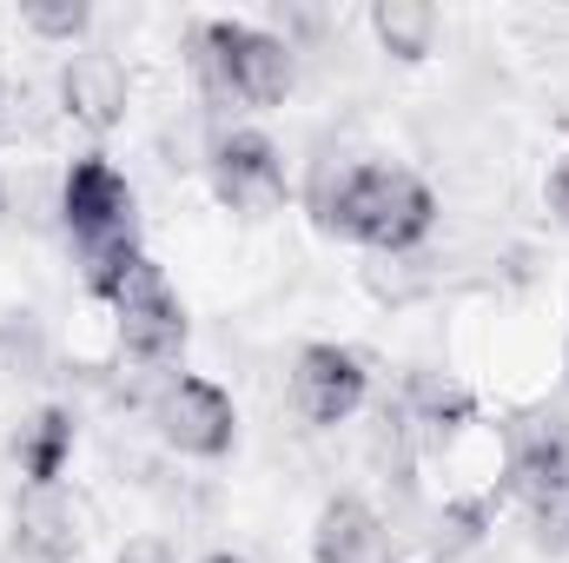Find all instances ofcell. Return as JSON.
Wrapping results in <instances>:
<instances>
[{"instance_id": "cell-5", "label": "cell", "mask_w": 569, "mask_h": 563, "mask_svg": "<svg viewBox=\"0 0 569 563\" xmlns=\"http://www.w3.org/2000/svg\"><path fill=\"white\" fill-rule=\"evenodd\" d=\"M152 431L179 457H226L239 437V412L212 378H166L152 392Z\"/></svg>"}, {"instance_id": "cell-10", "label": "cell", "mask_w": 569, "mask_h": 563, "mask_svg": "<svg viewBox=\"0 0 569 563\" xmlns=\"http://www.w3.org/2000/svg\"><path fill=\"white\" fill-rule=\"evenodd\" d=\"M311 557L318 563H391V531H385V517L365 497H331L318 511Z\"/></svg>"}, {"instance_id": "cell-1", "label": "cell", "mask_w": 569, "mask_h": 563, "mask_svg": "<svg viewBox=\"0 0 569 563\" xmlns=\"http://www.w3.org/2000/svg\"><path fill=\"white\" fill-rule=\"evenodd\" d=\"M318 213L331 233L371 246V253H411L437 226V199L418 172L405 166H345L338 179L318 186Z\"/></svg>"}, {"instance_id": "cell-11", "label": "cell", "mask_w": 569, "mask_h": 563, "mask_svg": "<svg viewBox=\"0 0 569 563\" xmlns=\"http://www.w3.org/2000/svg\"><path fill=\"white\" fill-rule=\"evenodd\" d=\"M67 457H73V412L47 405L20 424L13 437V464H20V484H60L67 477Z\"/></svg>"}, {"instance_id": "cell-13", "label": "cell", "mask_w": 569, "mask_h": 563, "mask_svg": "<svg viewBox=\"0 0 569 563\" xmlns=\"http://www.w3.org/2000/svg\"><path fill=\"white\" fill-rule=\"evenodd\" d=\"M20 20H27V33H40V40H80V33L93 27V7H80V0H27Z\"/></svg>"}, {"instance_id": "cell-18", "label": "cell", "mask_w": 569, "mask_h": 563, "mask_svg": "<svg viewBox=\"0 0 569 563\" xmlns=\"http://www.w3.org/2000/svg\"><path fill=\"white\" fill-rule=\"evenodd\" d=\"M563 544H569V497H563Z\"/></svg>"}, {"instance_id": "cell-20", "label": "cell", "mask_w": 569, "mask_h": 563, "mask_svg": "<svg viewBox=\"0 0 569 563\" xmlns=\"http://www.w3.org/2000/svg\"><path fill=\"white\" fill-rule=\"evenodd\" d=\"M0 213H7V186H0Z\"/></svg>"}, {"instance_id": "cell-4", "label": "cell", "mask_w": 569, "mask_h": 563, "mask_svg": "<svg viewBox=\"0 0 569 563\" xmlns=\"http://www.w3.org/2000/svg\"><path fill=\"white\" fill-rule=\"evenodd\" d=\"M87 285L113 305L120 352H127L133 365H166V358H179V345H186V312H179V298H172L166 273H159L146 253L120 259V266H107V273H93Z\"/></svg>"}, {"instance_id": "cell-8", "label": "cell", "mask_w": 569, "mask_h": 563, "mask_svg": "<svg viewBox=\"0 0 569 563\" xmlns=\"http://www.w3.org/2000/svg\"><path fill=\"white\" fill-rule=\"evenodd\" d=\"M13 551L27 563L80 557V511H73L67 484H20V497H13Z\"/></svg>"}, {"instance_id": "cell-14", "label": "cell", "mask_w": 569, "mask_h": 563, "mask_svg": "<svg viewBox=\"0 0 569 563\" xmlns=\"http://www.w3.org/2000/svg\"><path fill=\"white\" fill-rule=\"evenodd\" d=\"M0 372L40 378V332L27 318H0Z\"/></svg>"}, {"instance_id": "cell-7", "label": "cell", "mask_w": 569, "mask_h": 563, "mask_svg": "<svg viewBox=\"0 0 569 563\" xmlns=\"http://www.w3.org/2000/svg\"><path fill=\"white\" fill-rule=\"evenodd\" d=\"M212 192L232 206V213H246V219H266V213H279L284 206V159L279 146L266 140V134H219L212 140Z\"/></svg>"}, {"instance_id": "cell-19", "label": "cell", "mask_w": 569, "mask_h": 563, "mask_svg": "<svg viewBox=\"0 0 569 563\" xmlns=\"http://www.w3.org/2000/svg\"><path fill=\"white\" fill-rule=\"evenodd\" d=\"M0 107H7V93H0ZM0 127H7V113H0Z\"/></svg>"}, {"instance_id": "cell-12", "label": "cell", "mask_w": 569, "mask_h": 563, "mask_svg": "<svg viewBox=\"0 0 569 563\" xmlns=\"http://www.w3.org/2000/svg\"><path fill=\"white\" fill-rule=\"evenodd\" d=\"M371 33L391 60H425L430 40H437V13L425 0H378L371 7Z\"/></svg>"}, {"instance_id": "cell-16", "label": "cell", "mask_w": 569, "mask_h": 563, "mask_svg": "<svg viewBox=\"0 0 569 563\" xmlns=\"http://www.w3.org/2000/svg\"><path fill=\"white\" fill-rule=\"evenodd\" d=\"M120 563H179V551H172L166 537H133V544L120 551Z\"/></svg>"}, {"instance_id": "cell-6", "label": "cell", "mask_w": 569, "mask_h": 563, "mask_svg": "<svg viewBox=\"0 0 569 563\" xmlns=\"http://www.w3.org/2000/svg\"><path fill=\"white\" fill-rule=\"evenodd\" d=\"M371 398V372L345 345H305L291 358V412L305 424H351Z\"/></svg>"}, {"instance_id": "cell-9", "label": "cell", "mask_w": 569, "mask_h": 563, "mask_svg": "<svg viewBox=\"0 0 569 563\" xmlns=\"http://www.w3.org/2000/svg\"><path fill=\"white\" fill-rule=\"evenodd\" d=\"M60 107H67L73 127L113 134V127L127 120V67H120L113 53H100V47L73 53V60L60 67Z\"/></svg>"}, {"instance_id": "cell-2", "label": "cell", "mask_w": 569, "mask_h": 563, "mask_svg": "<svg viewBox=\"0 0 569 563\" xmlns=\"http://www.w3.org/2000/svg\"><path fill=\"white\" fill-rule=\"evenodd\" d=\"M192 67L212 87V100H239V107H279L291 93V40L246 27V20H206L192 27Z\"/></svg>"}, {"instance_id": "cell-3", "label": "cell", "mask_w": 569, "mask_h": 563, "mask_svg": "<svg viewBox=\"0 0 569 563\" xmlns=\"http://www.w3.org/2000/svg\"><path fill=\"white\" fill-rule=\"evenodd\" d=\"M60 226L80 246L87 279L133 259L140 246H133V186H127V172L113 159H100V152L73 159L67 179H60Z\"/></svg>"}, {"instance_id": "cell-17", "label": "cell", "mask_w": 569, "mask_h": 563, "mask_svg": "<svg viewBox=\"0 0 569 563\" xmlns=\"http://www.w3.org/2000/svg\"><path fill=\"white\" fill-rule=\"evenodd\" d=\"M199 563H246V557H232V551H212V557H199Z\"/></svg>"}, {"instance_id": "cell-15", "label": "cell", "mask_w": 569, "mask_h": 563, "mask_svg": "<svg viewBox=\"0 0 569 563\" xmlns=\"http://www.w3.org/2000/svg\"><path fill=\"white\" fill-rule=\"evenodd\" d=\"M543 199H550V213H557V226L569 233V152L550 166V179H543Z\"/></svg>"}]
</instances>
